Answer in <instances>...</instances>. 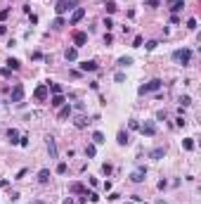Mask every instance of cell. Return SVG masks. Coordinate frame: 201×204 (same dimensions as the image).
<instances>
[{"instance_id":"7dc6e473","label":"cell","mask_w":201,"mask_h":204,"mask_svg":"<svg viewBox=\"0 0 201 204\" xmlns=\"http://www.w3.org/2000/svg\"><path fill=\"white\" fill-rule=\"evenodd\" d=\"M5 33H7V26H5V24H0V36H5Z\"/></svg>"},{"instance_id":"1f68e13d","label":"cell","mask_w":201,"mask_h":204,"mask_svg":"<svg viewBox=\"0 0 201 204\" xmlns=\"http://www.w3.org/2000/svg\"><path fill=\"white\" fill-rule=\"evenodd\" d=\"M104 26H106V31L114 29V19H111V17H104Z\"/></svg>"},{"instance_id":"52a82bcc","label":"cell","mask_w":201,"mask_h":204,"mask_svg":"<svg viewBox=\"0 0 201 204\" xmlns=\"http://www.w3.org/2000/svg\"><path fill=\"white\" fill-rule=\"evenodd\" d=\"M130 180H132V183H144V180H147V169H144V166H137L135 171L130 173Z\"/></svg>"},{"instance_id":"484cf974","label":"cell","mask_w":201,"mask_h":204,"mask_svg":"<svg viewBox=\"0 0 201 204\" xmlns=\"http://www.w3.org/2000/svg\"><path fill=\"white\" fill-rule=\"evenodd\" d=\"M7 67H10L12 71H17L21 67V62H19V59H14V57H10V59H7Z\"/></svg>"},{"instance_id":"4316f807","label":"cell","mask_w":201,"mask_h":204,"mask_svg":"<svg viewBox=\"0 0 201 204\" xmlns=\"http://www.w3.org/2000/svg\"><path fill=\"white\" fill-rule=\"evenodd\" d=\"M104 10H106V14H114V12H116L118 7H116V3H114V0H109V3L104 5Z\"/></svg>"},{"instance_id":"f35d334b","label":"cell","mask_w":201,"mask_h":204,"mask_svg":"<svg viewBox=\"0 0 201 204\" xmlns=\"http://www.w3.org/2000/svg\"><path fill=\"white\" fill-rule=\"evenodd\" d=\"M118 197H121V195H118V192H109V195H106V199H109V202H116Z\"/></svg>"},{"instance_id":"d6986e66","label":"cell","mask_w":201,"mask_h":204,"mask_svg":"<svg viewBox=\"0 0 201 204\" xmlns=\"http://www.w3.org/2000/svg\"><path fill=\"white\" fill-rule=\"evenodd\" d=\"M64 57H66V62H76V57H78V48H66Z\"/></svg>"},{"instance_id":"f1b7e54d","label":"cell","mask_w":201,"mask_h":204,"mask_svg":"<svg viewBox=\"0 0 201 204\" xmlns=\"http://www.w3.org/2000/svg\"><path fill=\"white\" fill-rule=\"evenodd\" d=\"M178 102H180V107H189V105H192V97H189V95H182Z\"/></svg>"},{"instance_id":"2e32d148","label":"cell","mask_w":201,"mask_h":204,"mask_svg":"<svg viewBox=\"0 0 201 204\" xmlns=\"http://www.w3.org/2000/svg\"><path fill=\"white\" fill-rule=\"evenodd\" d=\"M64 102H66V97H64V93H59V95H52V100H50V105H52L54 109H59L64 105Z\"/></svg>"},{"instance_id":"bcb514c9","label":"cell","mask_w":201,"mask_h":204,"mask_svg":"<svg viewBox=\"0 0 201 204\" xmlns=\"http://www.w3.org/2000/svg\"><path fill=\"white\" fill-rule=\"evenodd\" d=\"M10 199H12V202H17V199H19V192H17V190H12V195H10Z\"/></svg>"},{"instance_id":"ffe728a7","label":"cell","mask_w":201,"mask_h":204,"mask_svg":"<svg viewBox=\"0 0 201 204\" xmlns=\"http://www.w3.org/2000/svg\"><path fill=\"white\" fill-rule=\"evenodd\" d=\"M48 180H50V169H40V171H38V183L45 185Z\"/></svg>"},{"instance_id":"d4e9b609","label":"cell","mask_w":201,"mask_h":204,"mask_svg":"<svg viewBox=\"0 0 201 204\" xmlns=\"http://www.w3.org/2000/svg\"><path fill=\"white\" fill-rule=\"evenodd\" d=\"M95 154H97V145H95V142H92V145H85V157H90V159H92Z\"/></svg>"},{"instance_id":"ab89813d","label":"cell","mask_w":201,"mask_h":204,"mask_svg":"<svg viewBox=\"0 0 201 204\" xmlns=\"http://www.w3.org/2000/svg\"><path fill=\"white\" fill-rule=\"evenodd\" d=\"M104 43H106V45H111V43H114V36H111V33H109V31H106V33H104Z\"/></svg>"},{"instance_id":"60d3db41","label":"cell","mask_w":201,"mask_h":204,"mask_svg":"<svg viewBox=\"0 0 201 204\" xmlns=\"http://www.w3.org/2000/svg\"><path fill=\"white\" fill-rule=\"evenodd\" d=\"M114 78H116L118 83H123V81H126V74H123V71H116V76H114Z\"/></svg>"},{"instance_id":"7a4b0ae2","label":"cell","mask_w":201,"mask_h":204,"mask_svg":"<svg viewBox=\"0 0 201 204\" xmlns=\"http://www.w3.org/2000/svg\"><path fill=\"white\" fill-rule=\"evenodd\" d=\"M76 0H59L57 5H54V12H57V17H64L66 12H71V10H76Z\"/></svg>"},{"instance_id":"681fc988","label":"cell","mask_w":201,"mask_h":204,"mask_svg":"<svg viewBox=\"0 0 201 204\" xmlns=\"http://www.w3.org/2000/svg\"><path fill=\"white\" fill-rule=\"evenodd\" d=\"M156 204H168V202H166V199H159V202H156Z\"/></svg>"},{"instance_id":"74e56055","label":"cell","mask_w":201,"mask_h":204,"mask_svg":"<svg viewBox=\"0 0 201 204\" xmlns=\"http://www.w3.org/2000/svg\"><path fill=\"white\" fill-rule=\"evenodd\" d=\"M187 29H192V31L196 29V19H194V17H192V19H187Z\"/></svg>"},{"instance_id":"e575fe53","label":"cell","mask_w":201,"mask_h":204,"mask_svg":"<svg viewBox=\"0 0 201 204\" xmlns=\"http://www.w3.org/2000/svg\"><path fill=\"white\" fill-rule=\"evenodd\" d=\"M118 64H121V67H128V64H132V57H121V59H118Z\"/></svg>"},{"instance_id":"30bf717a","label":"cell","mask_w":201,"mask_h":204,"mask_svg":"<svg viewBox=\"0 0 201 204\" xmlns=\"http://www.w3.org/2000/svg\"><path fill=\"white\" fill-rule=\"evenodd\" d=\"M85 43H88V33L76 31V33H74V48H83Z\"/></svg>"},{"instance_id":"3957f363","label":"cell","mask_w":201,"mask_h":204,"mask_svg":"<svg viewBox=\"0 0 201 204\" xmlns=\"http://www.w3.org/2000/svg\"><path fill=\"white\" fill-rule=\"evenodd\" d=\"M161 86H163V81L161 78H152L149 83H144V86H140V95H147V93H156V90H161Z\"/></svg>"},{"instance_id":"9a60e30c","label":"cell","mask_w":201,"mask_h":204,"mask_svg":"<svg viewBox=\"0 0 201 204\" xmlns=\"http://www.w3.org/2000/svg\"><path fill=\"white\" fill-rule=\"evenodd\" d=\"M69 192H74V195H85L88 190H85L83 183H71V185H69Z\"/></svg>"},{"instance_id":"8fae6325","label":"cell","mask_w":201,"mask_h":204,"mask_svg":"<svg viewBox=\"0 0 201 204\" xmlns=\"http://www.w3.org/2000/svg\"><path fill=\"white\" fill-rule=\"evenodd\" d=\"M83 17H85V10H83V7H76V10L71 12V19H69V24H71V26H76V24H78L80 19H83Z\"/></svg>"},{"instance_id":"5b68a950","label":"cell","mask_w":201,"mask_h":204,"mask_svg":"<svg viewBox=\"0 0 201 204\" xmlns=\"http://www.w3.org/2000/svg\"><path fill=\"white\" fill-rule=\"evenodd\" d=\"M10 100L14 102V105H21V100H24V86H21V83H17V86L12 88V93H10Z\"/></svg>"},{"instance_id":"b9f144b4","label":"cell","mask_w":201,"mask_h":204,"mask_svg":"<svg viewBox=\"0 0 201 204\" xmlns=\"http://www.w3.org/2000/svg\"><path fill=\"white\" fill-rule=\"evenodd\" d=\"M142 45V36H135V40H132V48H140Z\"/></svg>"},{"instance_id":"f6af8a7d","label":"cell","mask_w":201,"mask_h":204,"mask_svg":"<svg viewBox=\"0 0 201 204\" xmlns=\"http://www.w3.org/2000/svg\"><path fill=\"white\" fill-rule=\"evenodd\" d=\"M185 124H187V121H185L182 116H178V119H175V126H185Z\"/></svg>"},{"instance_id":"e0dca14e","label":"cell","mask_w":201,"mask_h":204,"mask_svg":"<svg viewBox=\"0 0 201 204\" xmlns=\"http://www.w3.org/2000/svg\"><path fill=\"white\" fill-rule=\"evenodd\" d=\"M48 154H50V159H57V142H54V138H48Z\"/></svg>"},{"instance_id":"ac0fdd59","label":"cell","mask_w":201,"mask_h":204,"mask_svg":"<svg viewBox=\"0 0 201 204\" xmlns=\"http://www.w3.org/2000/svg\"><path fill=\"white\" fill-rule=\"evenodd\" d=\"M19 138H21V135H19V131H17V128H10V131H7V140H10L12 145H19Z\"/></svg>"},{"instance_id":"f907efd6","label":"cell","mask_w":201,"mask_h":204,"mask_svg":"<svg viewBox=\"0 0 201 204\" xmlns=\"http://www.w3.org/2000/svg\"><path fill=\"white\" fill-rule=\"evenodd\" d=\"M126 204H135V202H126Z\"/></svg>"},{"instance_id":"44dd1931","label":"cell","mask_w":201,"mask_h":204,"mask_svg":"<svg viewBox=\"0 0 201 204\" xmlns=\"http://www.w3.org/2000/svg\"><path fill=\"white\" fill-rule=\"evenodd\" d=\"M92 142H95V145H104V142H106L104 133H102V131H95V133H92Z\"/></svg>"},{"instance_id":"4fadbf2b","label":"cell","mask_w":201,"mask_h":204,"mask_svg":"<svg viewBox=\"0 0 201 204\" xmlns=\"http://www.w3.org/2000/svg\"><path fill=\"white\" fill-rule=\"evenodd\" d=\"M163 157H166V147H154V150L149 152V159L159 161V159H163Z\"/></svg>"},{"instance_id":"5bb4252c","label":"cell","mask_w":201,"mask_h":204,"mask_svg":"<svg viewBox=\"0 0 201 204\" xmlns=\"http://www.w3.org/2000/svg\"><path fill=\"white\" fill-rule=\"evenodd\" d=\"M116 142H118V145H128V142H130V135H128V131H126V128H121V131H118Z\"/></svg>"},{"instance_id":"ba28073f","label":"cell","mask_w":201,"mask_h":204,"mask_svg":"<svg viewBox=\"0 0 201 204\" xmlns=\"http://www.w3.org/2000/svg\"><path fill=\"white\" fill-rule=\"evenodd\" d=\"M100 69V64H97L95 59H85V62H80V74H88V71H97Z\"/></svg>"},{"instance_id":"603a6c76","label":"cell","mask_w":201,"mask_h":204,"mask_svg":"<svg viewBox=\"0 0 201 204\" xmlns=\"http://www.w3.org/2000/svg\"><path fill=\"white\" fill-rule=\"evenodd\" d=\"M64 26H66V19H64V17H54L52 29H64Z\"/></svg>"},{"instance_id":"d590c367","label":"cell","mask_w":201,"mask_h":204,"mask_svg":"<svg viewBox=\"0 0 201 204\" xmlns=\"http://www.w3.org/2000/svg\"><path fill=\"white\" fill-rule=\"evenodd\" d=\"M156 45H159V40H147L144 48H147V50H156Z\"/></svg>"},{"instance_id":"f546056e","label":"cell","mask_w":201,"mask_h":204,"mask_svg":"<svg viewBox=\"0 0 201 204\" xmlns=\"http://www.w3.org/2000/svg\"><path fill=\"white\" fill-rule=\"evenodd\" d=\"M66 171H69V166H66L64 161H59V164H57V173H59V176H64Z\"/></svg>"},{"instance_id":"277c9868","label":"cell","mask_w":201,"mask_h":204,"mask_svg":"<svg viewBox=\"0 0 201 204\" xmlns=\"http://www.w3.org/2000/svg\"><path fill=\"white\" fill-rule=\"evenodd\" d=\"M48 95H50V88H48V83H40V86L33 90V97H36L38 102H45L48 100Z\"/></svg>"},{"instance_id":"83f0119b","label":"cell","mask_w":201,"mask_h":204,"mask_svg":"<svg viewBox=\"0 0 201 204\" xmlns=\"http://www.w3.org/2000/svg\"><path fill=\"white\" fill-rule=\"evenodd\" d=\"M48 88H50V90L54 93V95H59V93H62V86H59V83H52V81L48 83Z\"/></svg>"},{"instance_id":"836d02e7","label":"cell","mask_w":201,"mask_h":204,"mask_svg":"<svg viewBox=\"0 0 201 204\" xmlns=\"http://www.w3.org/2000/svg\"><path fill=\"white\" fill-rule=\"evenodd\" d=\"M85 197L90 199V202H100V195L97 192H85Z\"/></svg>"},{"instance_id":"ee69618b","label":"cell","mask_w":201,"mask_h":204,"mask_svg":"<svg viewBox=\"0 0 201 204\" xmlns=\"http://www.w3.org/2000/svg\"><path fill=\"white\" fill-rule=\"evenodd\" d=\"M128 128H130V131H140V124H137V121H130V124H128Z\"/></svg>"},{"instance_id":"8992f818","label":"cell","mask_w":201,"mask_h":204,"mask_svg":"<svg viewBox=\"0 0 201 204\" xmlns=\"http://www.w3.org/2000/svg\"><path fill=\"white\" fill-rule=\"evenodd\" d=\"M140 133L147 135V138H154V135H156V124H154V121H144V124H140Z\"/></svg>"},{"instance_id":"d6a6232c","label":"cell","mask_w":201,"mask_h":204,"mask_svg":"<svg viewBox=\"0 0 201 204\" xmlns=\"http://www.w3.org/2000/svg\"><path fill=\"white\" fill-rule=\"evenodd\" d=\"M0 76H3V78H10V76H12V69H10V67H5V69H0Z\"/></svg>"},{"instance_id":"6da1fadb","label":"cell","mask_w":201,"mask_h":204,"mask_svg":"<svg viewBox=\"0 0 201 204\" xmlns=\"http://www.w3.org/2000/svg\"><path fill=\"white\" fill-rule=\"evenodd\" d=\"M173 62L175 64H180V67H187L192 62V50L189 48H178V50H173Z\"/></svg>"},{"instance_id":"9c48e42d","label":"cell","mask_w":201,"mask_h":204,"mask_svg":"<svg viewBox=\"0 0 201 204\" xmlns=\"http://www.w3.org/2000/svg\"><path fill=\"white\" fill-rule=\"evenodd\" d=\"M166 7H168L173 14H178V12L185 7V0H166Z\"/></svg>"},{"instance_id":"cb8c5ba5","label":"cell","mask_w":201,"mask_h":204,"mask_svg":"<svg viewBox=\"0 0 201 204\" xmlns=\"http://www.w3.org/2000/svg\"><path fill=\"white\" fill-rule=\"evenodd\" d=\"M182 147H185L187 152H192V150L196 147V145H194V138H185V140H182Z\"/></svg>"},{"instance_id":"7c38bea8","label":"cell","mask_w":201,"mask_h":204,"mask_svg":"<svg viewBox=\"0 0 201 204\" xmlns=\"http://www.w3.org/2000/svg\"><path fill=\"white\" fill-rule=\"evenodd\" d=\"M71 112H74V107H71V105H66V102H64L62 107H59L57 116H59V119H69V116H71Z\"/></svg>"},{"instance_id":"7402d4cb","label":"cell","mask_w":201,"mask_h":204,"mask_svg":"<svg viewBox=\"0 0 201 204\" xmlns=\"http://www.w3.org/2000/svg\"><path fill=\"white\" fill-rule=\"evenodd\" d=\"M74 124H76V128H85V126L90 124V121H88V116H76Z\"/></svg>"},{"instance_id":"8d00e7d4","label":"cell","mask_w":201,"mask_h":204,"mask_svg":"<svg viewBox=\"0 0 201 204\" xmlns=\"http://www.w3.org/2000/svg\"><path fill=\"white\" fill-rule=\"evenodd\" d=\"M7 17H10V10H0V24H3V22H5V19H7Z\"/></svg>"},{"instance_id":"4dcf8cb0","label":"cell","mask_w":201,"mask_h":204,"mask_svg":"<svg viewBox=\"0 0 201 204\" xmlns=\"http://www.w3.org/2000/svg\"><path fill=\"white\" fill-rule=\"evenodd\" d=\"M111 171H114L111 164H102V173H104V176H111Z\"/></svg>"},{"instance_id":"c3c4849f","label":"cell","mask_w":201,"mask_h":204,"mask_svg":"<svg viewBox=\"0 0 201 204\" xmlns=\"http://www.w3.org/2000/svg\"><path fill=\"white\" fill-rule=\"evenodd\" d=\"M64 204H76V202H74V197H66V199H64Z\"/></svg>"},{"instance_id":"7bdbcfd3","label":"cell","mask_w":201,"mask_h":204,"mask_svg":"<svg viewBox=\"0 0 201 204\" xmlns=\"http://www.w3.org/2000/svg\"><path fill=\"white\" fill-rule=\"evenodd\" d=\"M19 145H21V147L28 145V135H21V138H19Z\"/></svg>"}]
</instances>
